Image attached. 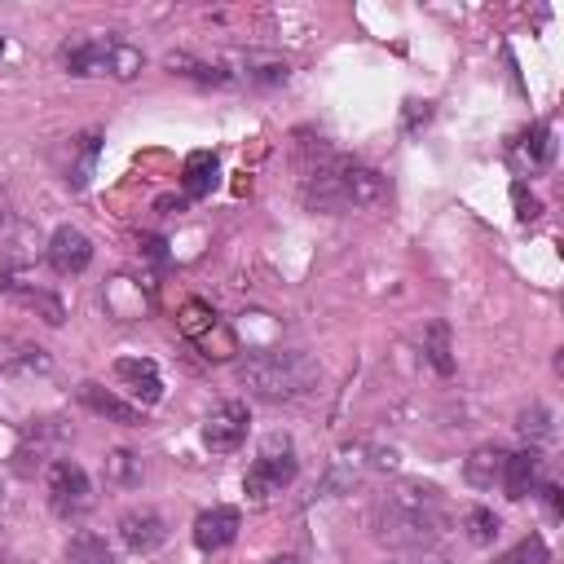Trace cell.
Masks as SVG:
<instances>
[{
	"label": "cell",
	"instance_id": "cell-18",
	"mask_svg": "<svg viewBox=\"0 0 564 564\" xmlns=\"http://www.w3.org/2000/svg\"><path fill=\"white\" fill-rule=\"evenodd\" d=\"M106 308H110L115 317H123V322H137V317L150 308V300L141 295V286H137L132 278H115V282L106 286Z\"/></svg>",
	"mask_w": 564,
	"mask_h": 564
},
{
	"label": "cell",
	"instance_id": "cell-2",
	"mask_svg": "<svg viewBox=\"0 0 564 564\" xmlns=\"http://www.w3.org/2000/svg\"><path fill=\"white\" fill-rule=\"evenodd\" d=\"M238 379L251 397L264 401H295L317 383V361L295 348H260L238 366Z\"/></svg>",
	"mask_w": 564,
	"mask_h": 564
},
{
	"label": "cell",
	"instance_id": "cell-19",
	"mask_svg": "<svg viewBox=\"0 0 564 564\" xmlns=\"http://www.w3.org/2000/svg\"><path fill=\"white\" fill-rule=\"evenodd\" d=\"M66 564H115V555H110V546H106L101 533L79 529V533H70V542H66Z\"/></svg>",
	"mask_w": 564,
	"mask_h": 564
},
{
	"label": "cell",
	"instance_id": "cell-22",
	"mask_svg": "<svg viewBox=\"0 0 564 564\" xmlns=\"http://www.w3.org/2000/svg\"><path fill=\"white\" fill-rule=\"evenodd\" d=\"M167 66H172V75H185V79H198V84H212V88H220V84L234 79L225 66H207V62H194V57H185V53H172Z\"/></svg>",
	"mask_w": 564,
	"mask_h": 564
},
{
	"label": "cell",
	"instance_id": "cell-23",
	"mask_svg": "<svg viewBox=\"0 0 564 564\" xmlns=\"http://www.w3.org/2000/svg\"><path fill=\"white\" fill-rule=\"evenodd\" d=\"M423 352L436 366V375H454V357H449V326L445 322H427L423 330Z\"/></svg>",
	"mask_w": 564,
	"mask_h": 564
},
{
	"label": "cell",
	"instance_id": "cell-9",
	"mask_svg": "<svg viewBox=\"0 0 564 564\" xmlns=\"http://www.w3.org/2000/svg\"><path fill=\"white\" fill-rule=\"evenodd\" d=\"M48 264H53L62 278L84 273V269L93 264V242H88V234L75 229V225H57L53 238H48Z\"/></svg>",
	"mask_w": 564,
	"mask_h": 564
},
{
	"label": "cell",
	"instance_id": "cell-24",
	"mask_svg": "<svg viewBox=\"0 0 564 564\" xmlns=\"http://www.w3.org/2000/svg\"><path fill=\"white\" fill-rule=\"evenodd\" d=\"M106 480L119 485V489L141 485V458H137L132 449H110V454H106Z\"/></svg>",
	"mask_w": 564,
	"mask_h": 564
},
{
	"label": "cell",
	"instance_id": "cell-1",
	"mask_svg": "<svg viewBox=\"0 0 564 564\" xmlns=\"http://www.w3.org/2000/svg\"><path fill=\"white\" fill-rule=\"evenodd\" d=\"M445 529V507H441V489L432 485H397L379 498L375 507V533L388 546H427L436 533Z\"/></svg>",
	"mask_w": 564,
	"mask_h": 564
},
{
	"label": "cell",
	"instance_id": "cell-32",
	"mask_svg": "<svg viewBox=\"0 0 564 564\" xmlns=\"http://www.w3.org/2000/svg\"><path fill=\"white\" fill-rule=\"evenodd\" d=\"M405 564H449L445 555H432V551H419L414 560H405Z\"/></svg>",
	"mask_w": 564,
	"mask_h": 564
},
{
	"label": "cell",
	"instance_id": "cell-28",
	"mask_svg": "<svg viewBox=\"0 0 564 564\" xmlns=\"http://www.w3.org/2000/svg\"><path fill=\"white\" fill-rule=\"evenodd\" d=\"M516 427H520L524 436H533V441H546V436H551V410H546V405H529V410H520Z\"/></svg>",
	"mask_w": 564,
	"mask_h": 564
},
{
	"label": "cell",
	"instance_id": "cell-25",
	"mask_svg": "<svg viewBox=\"0 0 564 564\" xmlns=\"http://www.w3.org/2000/svg\"><path fill=\"white\" fill-rule=\"evenodd\" d=\"M9 295H18L26 308H40L48 326H62V317H66V313H62V300H57V295H48V291H40V286L31 291V286H22V282H9Z\"/></svg>",
	"mask_w": 564,
	"mask_h": 564
},
{
	"label": "cell",
	"instance_id": "cell-33",
	"mask_svg": "<svg viewBox=\"0 0 564 564\" xmlns=\"http://www.w3.org/2000/svg\"><path fill=\"white\" fill-rule=\"evenodd\" d=\"M264 564H308L304 555H273V560H264Z\"/></svg>",
	"mask_w": 564,
	"mask_h": 564
},
{
	"label": "cell",
	"instance_id": "cell-3",
	"mask_svg": "<svg viewBox=\"0 0 564 564\" xmlns=\"http://www.w3.org/2000/svg\"><path fill=\"white\" fill-rule=\"evenodd\" d=\"M295 471H300V463H295L291 441L286 436H269L260 458H251V467L242 476V489H247V498H269V494L286 489L295 480Z\"/></svg>",
	"mask_w": 564,
	"mask_h": 564
},
{
	"label": "cell",
	"instance_id": "cell-29",
	"mask_svg": "<svg viewBox=\"0 0 564 564\" xmlns=\"http://www.w3.org/2000/svg\"><path fill=\"white\" fill-rule=\"evenodd\" d=\"M511 203H516V216H520L524 225L542 216V203H538V194H529V185H524V181H516V185H511Z\"/></svg>",
	"mask_w": 564,
	"mask_h": 564
},
{
	"label": "cell",
	"instance_id": "cell-21",
	"mask_svg": "<svg viewBox=\"0 0 564 564\" xmlns=\"http://www.w3.org/2000/svg\"><path fill=\"white\" fill-rule=\"evenodd\" d=\"M238 66H242V75L256 79V84H282V79H286V62L273 57V53H242Z\"/></svg>",
	"mask_w": 564,
	"mask_h": 564
},
{
	"label": "cell",
	"instance_id": "cell-10",
	"mask_svg": "<svg viewBox=\"0 0 564 564\" xmlns=\"http://www.w3.org/2000/svg\"><path fill=\"white\" fill-rule=\"evenodd\" d=\"M115 379L132 392L137 405H159L163 401V379H159V366L150 357H119L115 361Z\"/></svg>",
	"mask_w": 564,
	"mask_h": 564
},
{
	"label": "cell",
	"instance_id": "cell-13",
	"mask_svg": "<svg viewBox=\"0 0 564 564\" xmlns=\"http://www.w3.org/2000/svg\"><path fill=\"white\" fill-rule=\"evenodd\" d=\"M238 524H242L238 507H212V511H203L194 520V546L198 551H220V546H229L238 538Z\"/></svg>",
	"mask_w": 564,
	"mask_h": 564
},
{
	"label": "cell",
	"instance_id": "cell-34",
	"mask_svg": "<svg viewBox=\"0 0 564 564\" xmlns=\"http://www.w3.org/2000/svg\"><path fill=\"white\" fill-rule=\"evenodd\" d=\"M0 53H4V35H0Z\"/></svg>",
	"mask_w": 564,
	"mask_h": 564
},
{
	"label": "cell",
	"instance_id": "cell-7",
	"mask_svg": "<svg viewBox=\"0 0 564 564\" xmlns=\"http://www.w3.org/2000/svg\"><path fill=\"white\" fill-rule=\"evenodd\" d=\"M119 538H123L128 551L150 555V551H159L167 542V524H163V516L154 507H132V511L119 516Z\"/></svg>",
	"mask_w": 564,
	"mask_h": 564
},
{
	"label": "cell",
	"instance_id": "cell-11",
	"mask_svg": "<svg viewBox=\"0 0 564 564\" xmlns=\"http://www.w3.org/2000/svg\"><path fill=\"white\" fill-rule=\"evenodd\" d=\"M75 397H79V405H88L93 414H101V419H110V423H123V427H141V423H145L141 405H132V401L106 392V388L93 383V379H84V383L75 388Z\"/></svg>",
	"mask_w": 564,
	"mask_h": 564
},
{
	"label": "cell",
	"instance_id": "cell-17",
	"mask_svg": "<svg viewBox=\"0 0 564 564\" xmlns=\"http://www.w3.org/2000/svg\"><path fill=\"white\" fill-rule=\"evenodd\" d=\"M511 154H516V163L520 167H546L551 163V154H555V141H551V128L546 123H529L520 137H516V145H511Z\"/></svg>",
	"mask_w": 564,
	"mask_h": 564
},
{
	"label": "cell",
	"instance_id": "cell-26",
	"mask_svg": "<svg viewBox=\"0 0 564 564\" xmlns=\"http://www.w3.org/2000/svg\"><path fill=\"white\" fill-rule=\"evenodd\" d=\"M463 529H467V542H471V546H489V542L498 538L502 520H498L489 507H471V511L463 516Z\"/></svg>",
	"mask_w": 564,
	"mask_h": 564
},
{
	"label": "cell",
	"instance_id": "cell-6",
	"mask_svg": "<svg viewBox=\"0 0 564 564\" xmlns=\"http://www.w3.org/2000/svg\"><path fill=\"white\" fill-rule=\"evenodd\" d=\"M110 48L115 40L110 35H75L62 44V66L79 79H93V75H106L110 70Z\"/></svg>",
	"mask_w": 564,
	"mask_h": 564
},
{
	"label": "cell",
	"instance_id": "cell-4",
	"mask_svg": "<svg viewBox=\"0 0 564 564\" xmlns=\"http://www.w3.org/2000/svg\"><path fill=\"white\" fill-rule=\"evenodd\" d=\"M48 507L62 520H79L93 507V480L79 463H70V458L48 463Z\"/></svg>",
	"mask_w": 564,
	"mask_h": 564
},
{
	"label": "cell",
	"instance_id": "cell-31",
	"mask_svg": "<svg viewBox=\"0 0 564 564\" xmlns=\"http://www.w3.org/2000/svg\"><path fill=\"white\" fill-rule=\"evenodd\" d=\"M542 502H546V516H551V520L564 516V494H560V485H542Z\"/></svg>",
	"mask_w": 564,
	"mask_h": 564
},
{
	"label": "cell",
	"instance_id": "cell-8",
	"mask_svg": "<svg viewBox=\"0 0 564 564\" xmlns=\"http://www.w3.org/2000/svg\"><path fill=\"white\" fill-rule=\"evenodd\" d=\"M383 194H388V181L375 167H361L352 159L339 163V203L344 207H375V203H383Z\"/></svg>",
	"mask_w": 564,
	"mask_h": 564
},
{
	"label": "cell",
	"instance_id": "cell-12",
	"mask_svg": "<svg viewBox=\"0 0 564 564\" xmlns=\"http://www.w3.org/2000/svg\"><path fill=\"white\" fill-rule=\"evenodd\" d=\"M498 485L507 489L511 502L529 498V494L542 485V449L524 445L520 454H507V463H502V480H498Z\"/></svg>",
	"mask_w": 564,
	"mask_h": 564
},
{
	"label": "cell",
	"instance_id": "cell-30",
	"mask_svg": "<svg viewBox=\"0 0 564 564\" xmlns=\"http://www.w3.org/2000/svg\"><path fill=\"white\" fill-rule=\"evenodd\" d=\"M432 119V101H405V132H419V123Z\"/></svg>",
	"mask_w": 564,
	"mask_h": 564
},
{
	"label": "cell",
	"instance_id": "cell-20",
	"mask_svg": "<svg viewBox=\"0 0 564 564\" xmlns=\"http://www.w3.org/2000/svg\"><path fill=\"white\" fill-rule=\"evenodd\" d=\"M176 326H181V335H189V339H207L220 322H216V313H212V304H207V300H185V304H181Z\"/></svg>",
	"mask_w": 564,
	"mask_h": 564
},
{
	"label": "cell",
	"instance_id": "cell-15",
	"mask_svg": "<svg viewBox=\"0 0 564 564\" xmlns=\"http://www.w3.org/2000/svg\"><path fill=\"white\" fill-rule=\"evenodd\" d=\"M216 176H220V159L212 150L185 154V163H181V189H185V198H207L216 189Z\"/></svg>",
	"mask_w": 564,
	"mask_h": 564
},
{
	"label": "cell",
	"instance_id": "cell-14",
	"mask_svg": "<svg viewBox=\"0 0 564 564\" xmlns=\"http://www.w3.org/2000/svg\"><path fill=\"white\" fill-rule=\"evenodd\" d=\"M366 471H370V445H348V449L335 454V463H330L322 489H326V494H344V489H352Z\"/></svg>",
	"mask_w": 564,
	"mask_h": 564
},
{
	"label": "cell",
	"instance_id": "cell-16",
	"mask_svg": "<svg viewBox=\"0 0 564 564\" xmlns=\"http://www.w3.org/2000/svg\"><path fill=\"white\" fill-rule=\"evenodd\" d=\"M502 463H507V454L498 445H476L467 454V463H463V480L471 489H494L502 480Z\"/></svg>",
	"mask_w": 564,
	"mask_h": 564
},
{
	"label": "cell",
	"instance_id": "cell-27",
	"mask_svg": "<svg viewBox=\"0 0 564 564\" xmlns=\"http://www.w3.org/2000/svg\"><path fill=\"white\" fill-rule=\"evenodd\" d=\"M494 564H551V546H546L538 533H529V538H520L511 551H502Z\"/></svg>",
	"mask_w": 564,
	"mask_h": 564
},
{
	"label": "cell",
	"instance_id": "cell-5",
	"mask_svg": "<svg viewBox=\"0 0 564 564\" xmlns=\"http://www.w3.org/2000/svg\"><path fill=\"white\" fill-rule=\"evenodd\" d=\"M247 427H251L247 405H242V401H225L220 410L207 414V423H203V445H207L212 454H234V449L247 441Z\"/></svg>",
	"mask_w": 564,
	"mask_h": 564
}]
</instances>
